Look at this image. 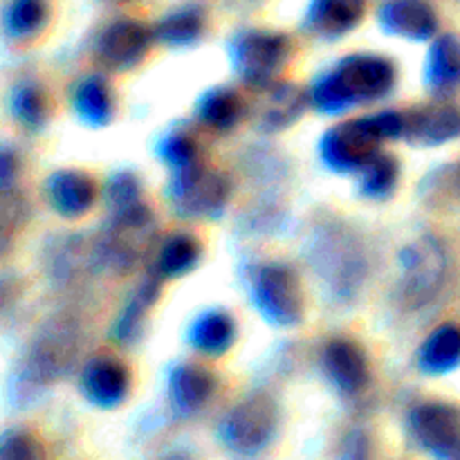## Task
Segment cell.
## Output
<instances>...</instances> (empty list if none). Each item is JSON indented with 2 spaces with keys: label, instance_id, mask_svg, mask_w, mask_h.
I'll return each instance as SVG.
<instances>
[{
  "label": "cell",
  "instance_id": "1",
  "mask_svg": "<svg viewBox=\"0 0 460 460\" xmlns=\"http://www.w3.org/2000/svg\"><path fill=\"white\" fill-rule=\"evenodd\" d=\"M395 84V67L377 54H353L319 76L310 102L319 112L340 115L350 108L367 106L386 97Z\"/></svg>",
  "mask_w": 460,
  "mask_h": 460
},
{
  "label": "cell",
  "instance_id": "2",
  "mask_svg": "<svg viewBox=\"0 0 460 460\" xmlns=\"http://www.w3.org/2000/svg\"><path fill=\"white\" fill-rule=\"evenodd\" d=\"M404 135V112L385 111L341 121L322 137V160L337 173H358L380 146Z\"/></svg>",
  "mask_w": 460,
  "mask_h": 460
},
{
  "label": "cell",
  "instance_id": "3",
  "mask_svg": "<svg viewBox=\"0 0 460 460\" xmlns=\"http://www.w3.org/2000/svg\"><path fill=\"white\" fill-rule=\"evenodd\" d=\"M277 407L265 395H252L232 409L218 427V438L229 454L254 458L272 443L277 434Z\"/></svg>",
  "mask_w": 460,
  "mask_h": 460
},
{
  "label": "cell",
  "instance_id": "4",
  "mask_svg": "<svg viewBox=\"0 0 460 460\" xmlns=\"http://www.w3.org/2000/svg\"><path fill=\"white\" fill-rule=\"evenodd\" d=\"M290 54V43L286 36L270 31H247L234 40L232 61L238 76L245 84L263 88L272 85L279 72L283 70Z\"/></svg>",
  "mask_w": 460,
  "mask_h": 460
},
{
  "label": "cell",
  "instance_id": "5",
  "mask_svg": "<svg viewBox=\"0 0 460 460\" xmlns=\"http://www.w3.org/2000/svg\"><path fill=\"white\" fill-rule=\"evenodd\" d=\"M254 299L261 314L274 326H295L304 317V292L295 270L265 265L254 283Z\"/></svg>",
  "mask_w": 460,
  "mask_h": 460
},
{
  "label": "cell",
  "instance_id": "6",
  "mask_svg": "<svg viewBox=\"0 0 460 460\" xmlns=\"http://www.w3.org/2000/svg\"><path fill=\"white\" fill-rule=\"evenodd\" d=\"M409 429L434 460H460V409L454 404H420L409 418Z\"/></svg>",
  "mask_w": 460,
  "mask_h": 460
},
{
  "label": "cell",
  "instance_id": "7",
  "mask_svg": "<svg viewBox=\"0 0 460 460\" xmlns=\"http://www.w3.org/2000/svg\"><path fill=\"white\" fill-rule=\"evenodd\" d=\"M227 187L220 175L191 164L187 169H178V175L171 182V202L175 214L184 218H202L214 216L223 209Z\"/></svg>",
  "mask_w": 460,
  "mask_h": 460
},
{
  "label": "cell",
  "instance_id": "8",
  "mask_svg": "<svg viewBox=\"0 0 460 460\" xmlns=\"http://www.w3.org/2000/svg\"><path fill=\"white\" fill-rule=\"evenodd\" d=\"M402 281L409 301L425 304L438 290L445 274L443 250L431 238L416 243L402 252Z\"/></svg>",
  "mask_w": 460,
  "mask_h": 460
},
{
  "label": "cell",
  "instance_id": "9",
  "mask_svg": "<svg viewBox=\"0 0 460 460\" xmlns=\"http://www.w3.org/2000/svg\"><path fill=\"white\" fill-rule=\"evenodd\" d=\"M460 135V111L452 103H429L404 112V135L409 142L438 146Z\"/></svg>",
  "mask_w": 460,
  "mask_h": 460
},
{
  "label": "cell",
  "instance_id": "10",
  "mask_svg": "<svg viewBox=\"0 0 460 460\" xmlns=\"http://www.w3.org/2000/svg\"><path fill=\"white\" fill-rule=\"evenodd\" d=\"M128 371L115 359H93L81 376L85 400L99 409H115L128 395Z\"/></svg>",
  "mask_w": 460,
  "mask_h": 460
},
{
  "label": "cell",
  "instance_id": "11",
  "mask_svg": "<svg viewBox=\"0 0 460 460\" xmlns=\"http://www.w3.org/2000/svg\"><path fill=\"white\" fill-rule=\"evenodd\" d=\"M380 22L389 34L427 40L436 34L438 18L425 0H389L380 9Z\"/></svg>",
  "mask_w": 460,
  "mask_h": 460
},
{
  "label": "cell",
  "instance_id": "12",
  "mask_svg": "<svg viewBox=\"0 0 460 460\" xmlns=\"http://www.w3.org/2000/svg\"><path fill=\"white\" fill-rule=\"evenodd\" d=\"M323 368L332 385L346 395H355L367 386L368 362L364 350L349 340H335L323 353Z\"/></svg>",
  "mask_w": 460,
  "mask_h": 460
},
{
  "label": "cell",
  "instance_id": "13",
  "mask_svg": "<svg viewBox=\"0 0 460 460\" xmlns=\"http://www.w3.org/2000/svg\"><path fill=\"white\" fill-rule=\"evenodd\" d=\"M48 202L63 218H79L93 207L97 198V187L81 171H58L49 175L45 184Z\"/></svg>",
  "mask_w": 460,
  "mask_h": 460
},
{
  "label": "cell",
  "instance_id": "14",
  "mask_svg": "<svg viewBox=\"0 0 460 460\" xmlns=\"http://www.w3.org/2000/svg\"><path fill=\"white\" fill-rule=\"evenodd\" d=\"M148 48V31L139 22L121 21L108 27L99 39V57L115 70H128L142 61Z\"/></svg>",
  "mask_w": 460,
  "mask_h": 460
},
{
  "label": "cell",
  "instance_id": "15",
  "mask_svg": "<svg viewBox=\"0 0 460 460\" xmlns=\"http://www.w3.org/2000/svg\"><path fill=\"white\" fill-rule=\"evenodd\" d=\"M211 391H214V377L196 364H182L171 373L169 398L178 416H191L200 411Z\"/></svg>",
  "mask_w": 460,
  "mask_h": 460
},
{
  "label": "cell",
  "instance_id": "16",
  "mask_svg": "<svg viewBox=\"0 0 460 460\" xmlns=\"http://www.w3.org/2000/svg\"><path fill=\"white\" fill-rule=\"evenodd\" d=\"M427 84L438 97L460 90V40L456 36L445 34L434 40L427 57Z\"/></svg>",
  "mask_w": 460,
  "mask_h": 460
},
{
  "label": "cell",
  "instance_id": "17",
  "mask_svg": "<svg viewBox=\"0 0 460 460\" xmlns=\"http://www.w3.org/2000/svg\"><path fill=\"white\" fill-rule=\"evenodd\" d=\"M367 0H313L308 9V27L319 36H344L364 16Z\"/></svg>",
  "mask_w": 460,
  "mask_h": 460
},
{
  "label": "cell",
  "instance_id": "18",
  "mask_svg": "<svg viewBox=\"0 0 460 460\" xmlns=\"http://www.w3.org/2000/svg\"><path fill=\"white\" fill-rule=\"evenodd\" d=\"M418 367L427 376H447L460 367V328L454 323L436 328L418 353Z\"/></svg>",
  "mask_w": 460,
  "mask_h": 460
},
{
  "label": "cell",
  "instance_id": "19",
  "mask_svg": "<svg viewBox=\"0 0 460 460\" xmlns=\"http://www.w3.org/2000/svg\"><path fill=\"white\" fill-rule=\"evenodd\" d=\"M234 337H236V326H234L232 317L220 310H209V313L200 314L189 328V341L193 349L211 355V358L227 353L229 346L234 344Z\"/></svg>",
  "mask_w": 460,
  "mask_h": 460
},
{
  "label": "cell",
  "instance_id": "20",
  "mask_svg": "<svg viewBox=\"0 0 460 460\" xmlns=\"http://www.w3.org/2000/svg\"><path fill=\"white\" fill-rule=\"evenodd\" d=\"M75 108L88 126H103L112 117V94L102 76H90L75 93Z\"/></svg>",
  "mask_w": 460,
  "mask_h": 460
},
{
  "label": "cell",
  "instance_id": "21",
  "mask_svg": "<svg viewBox=\"0 0 460 460\" xmlns=\"http://www.w3.org/2000/svg\"><path fill=\"white\" fill-rule=\"evenodd\" d=\"M243 112L241 97L229 88H214L198 103V117L216 130L232 128Z\"/></svg>",
  "mask_w": 460,
  "mask_h": 460
},
{
  "label": "cell",
  "instance_id": "22",
  "mask_svg": "<svg viewBox=\"0 0 460 460\" xmlns=\"http://www.w3.org/2000/svg\"><path fill=\"white\" fill-rule=\"evenodd\" d=\"M398 160L394 155H386V153H377L358 171L359 191H362V196L376 198V200L386 198L398 184Z\"/></svg>",
  "mask_w": 460,
  "mask_h": 460
},
{
  "label": "cell",
  "instance_id": "23",
  "mask_svg": "<svg viewBox=\"0 0 460 460\" xmlns=\"http://www.w3.org/2000/svg\"><path fill=\"white\" fill-rule=\"evenodd\" d=\"M301 108H304L301 90H296L295 85H281L270 94L263 112V124L272 130L286 128L301 115Z\"/></svg>",
  "mask_w": 460,
  "mask_h": 460
},
{
  "label": "cell",
  "instance_id": "24",
  "mask_svg": "<svg viewBox=\"0 0 460 460\" xmlns=\"http://www.w3.org/2000/svg\"><path fill=\"white\" fill-rule=\"evenodd\" d=\"M200 247L189 236H173L164 243L157 259V268L164 277H182L189 270L196 268Z\"/></svg>",
  "mask_w": 460,
  "mask_h": 460
},
{
  "label": "cell",
  "instance_id": "25",
  "mask_svg": "<svg viewBox=\"0 0 460 460\" xmlns=\"http://www.w3.org/2000/svg\"><path fill=\"white\" fill-rule=\"evenodd\" d=\"M48 18V3L45 0H12L7 7V22L9 34L25 39V36L36 34L43 27Z\"/></svg>",
  "mask_w": 460,
  "mask_h": 460
},
{
  "label": "cell",
  "instance_id": "26",
  "mask_svg": "<svg viewBox=\"0 0 460 460\" xmlns=\"http://www.w3.org/2000/svg\"><path fill=\"white\" fill-rule=\"evenodd\" d=\"M202 31V13L198 9H182L157 25V36L169 45H189L200 36Z\"/></svg>",
  "mask_w": 460,
  "mask_h": 460
},
{
  "label": "cell",
  "instance_id": "27",
  "mask_svg": "<svg viewBox=\"0 0 460 460\" xmlns=\"http://www.w3.org/2000/svg\"><path fill=\"white\" fill-rule=\"evenodd\" d=\"M12 108L16 119H21V124L31 126V128L43 124L45 99L43 94H40V90L34 88V85H21V88H16Z\"/></svg>",
  "mask_w": 460,
  "mask_h": 460
},
{
  "label": "cell",
  "instance_id": "28",
  "mask_svg": "<svg viewBox=\"0 0 460 460\" xmlns=\"http://www.w3.org/2000/svg\"><path fill=\"white\" fill-rule=\"evenodd\" d=\"M0 460H45V449L27 431H7L0 447Z\"/></svg>",
  "mask_w": 460,
  "mask_h": 460
},
{
  "label": "cell",
  "instance_id": "29",
  "mask_svg": "<svg viewBox=\"0 0 460 460\" xmlns=\"http://www.w3.org/2000/svg\"><path fill=\"white\" fill-rule=\"evenodd\" d=\"M162 155L175 169H187V166L196 164V144L191 142L184 135H173V137H166L162 144Z\"/></svg>",
  "mask_w": 460,
  "mask_h": 460
},
{
  "label": "cell",
  "instance_id": "30",
  "mask_svg": "<svg viewBox=\"0 0 460 460\" xmlns=\"http://www.w3.org/2000/svg\"><path fill=\"white\" fill-rule=\"evenodd\" d=\"M341 460H367V438L362 434L353 436V438L346 443Z\"/></svg>",
  "mask_w": 460,
  "mask_h": 460
},
{
  "label": "cell",
  "instance_id": "31",
  "mask_svg": "<svg viewBox=\"0 0 460 460\" xmlns=\"http://www.w3.org/2000/svg\"><path fill=\"white\" fill-rule=\"evenodd\" d=\"M115 3H126V0H115Z\"/></svg>",
  "mask_w": 460,
  "mask_h": 460
}]
</instances>
